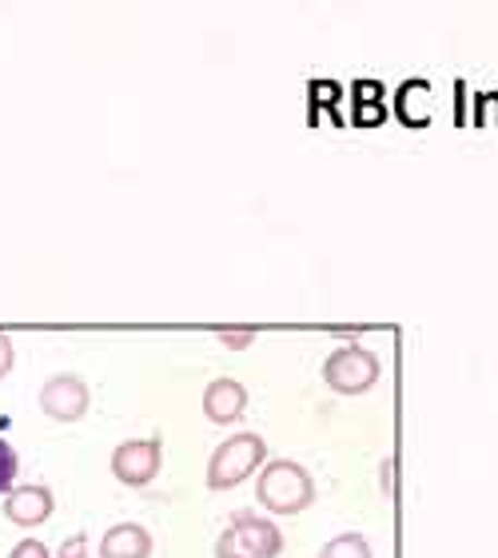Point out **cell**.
<instances>
[{
	"label": "cell",
	"mask_w": 498,
	"mask_h": 558,
	"mask_svg": "<svg viewBox=\"0 0 498 558\" xmlns=\"http://www.w3.org/2000/svg\"><path fill=\"white\" fill-rule=\"evenodd\" d=\"M255 499L271 514H300L303 507H312L315 483L307 475V466H300L295 459H276V463H267L259 471Z\"/></svg>",
	"instance_id": "cell-1"
},
{
	"label": "cell",
	"mask_w": 498,
	"mask_h": 558,
	"mask_svg": "<svg viewBox=\"0 0 498 558\" xmlns=\"http://www.w3.org/2000/svg\"><path fill=\"white\" fill-rule=\"evenodd\" d=\"M267 442L264 435H232L220 442L208 459V487L211 490H232L240 487L247 475H255V466H264Z\"/></svg>",
	"instance_id": "cell-2"
},
{
	"label": "cell",
	"mask_w": 498,
	"mask_h": 558,
	"mask_svg": "<svg viewBox=\"0 0 498 558\" xmlns=\"http://www.w3.org/2000/svg\"><path fill=\"white\" fill-rule=\"evenodd\" d=\"M283 535L271 519L259 514H240L216 543V558H279Z\"/></svg>",
	"instance_id": "cell-3"
},
{
	"label": "cell",
	"mask_w": 498,
	"mask_h": 558,
	"mask_svg": "<svg viewBox=\"0 0 498 558\" xmlns=\"http://www.w3.org/2000/svg\"><path fill=\"white\" fill-rule=\"evenodd\" d=\"M379 375H382V363L367 348H360V343L331 351L324 363V384L336 396H363V391H372L379 384Z\"/></svg>",
	"instance_id": "cell-4"
},
{
	"label": "cell",
	"mask_w": 498,
	"mask_h": 558,
	"mask_svg": "<svg viewBox=\"0 0 498 558\" xmlns=\"http://www.w3.org/2000/svg\"><path fill=\"white\" fill-rule=\"evenodd\" d=\"M163 466V442L160 439H132L120 442L112 451V475L127 487H148Z\"/></svg>",
	"instance_id": "cell-5"
},
{
	"label": "cell",
	"mask_w": 498,
	"mask_h": 558,
	"mask_svg": "<svg viewBox=\"0 0 498 558\" xmlns=\"http://www.w3.org/2000/svg\"><path fill=\"white\" fill-rule=\"evenodd\" d=\"M88 384L76 379V375H52L45 387H40V411L57 423H76V418L88 415Z\"/></svg>",
	"instance_id": "cell-6"
},
{
	"label": "cell",
	"mask_w": 498,
	"mask_h": 558,
	"mask_svg": "<svg viewBox=\"0 0 498 558\" xmlns=\"http://www.w3.org/2000/svg\"><path fill=\"white\" fill-rule=\"evenodd\" d=\"M52 511H57V499L48 487H16L4 499V519L16 526H40L52 519Z\"/></svg>",
	"instance_id": "cell-7"
},
{
	"label": "cell",
	"mask_w": 498,
	"mask_h": 558,
	"mask_svg": "<svg viewBox=\"0 0 498 558\" xmlns=\"http://www.w3.org/2000/svg\"><path fill=\"white\" fill-rule=\"evenodd\" d=\"M247 408V387L235 384V379H211L208 391H204V415L216 423V427H228L244 415Z\"/></svg>",
	"instance_id": "cell-8"
},
{
	"label": "cell",
	"mask_w": 498,
	"mask_h": 558,
	"mask_svg": "<svg viewBox=\"0 0 498 558\" xmlns=\"http://www.w3.org/2000/svg\"><path fill=\"white\" fill-rule=\"evenodd\" d=\"M100 558H151V535L139 523H117L100 538Z\"/></svg>",
	"instance_id": "cell-9"
},
{
	"label": "cell",
	"mask_w": 498,
	"mask_h": 558,
	"mask_svg": "<svg viewBox=\"0 0 498 558\" xmlns=\"http://www.w3.org/2000/svg\"><path fill=\"white\" fill-rule=\"evenodd\" d=\"M319 558H375V555H372V543H367V538L348 531V535H336L331 543H324Z\"/></svg>",
	"instance_id": "cell-10"
},
{
	"label": "cell",
	"mask_w": 498,
	"mask_h": 558,
	"mask_svg": "<svg viewBox=\"0 0 498 558\" xmlns=\"http://www.w3.org/2000/svg\"><path fill=\"white\" fill-rule=\"evenodd\" d=\"M216 339H220L223 348L247 351L255 343V331H252V327H244V331H240V327H223V331H216Z\"/></svg>",
	"instance_id": "cell-11"
},
{
	"label": "cell",
	"mask_w": 498,
	"mask_h": 558,
	"mask_svg": "<svg viewBox=\"0 0 498 558\" xmlns=\"http://www.w3.org/2000/svg\"><path fill=\"white\" fill-rule=\"evenodd\" d=\"M12 478H16V451L0 439V495L12 487Z\"/></svg>",
	"instance_id": "cell-12"
},
{
	"label": "cell",
	"mask_w": 498,
	"mask_h": 558,
	"mask_svg": "<svg viewBox=\"0 0 498 558\" xmlns=\"http://www.w3.org/2000/svg\"><path fill=\"white\" fill-rule=\"evenodd\" d=\"M9 558H52V555H48V547L40 538H24V543H16V547L9 550Z\"/></svg>",
	"instance_id": "cell-13"
},
{
	"label": "cell",
	"mask_w": 498,
	"mask_h": 558,
	"mask_svg": "<svg viewBox=\"0 0 498 558\" xmlns=\"http://www.w3.org/2000/svg\"><path fill=\"white\" fill-rule=\"evenodd\" d=\"M12 363H16V348H12V339L0 331V379L12 372Z\"/></svg>",
	"instance_id": "cell-14"
},
{
	"label": "cell",
	"mask_w": 498,
	"mask_h": 558,
	"mask_svg": "<svg viewBox=\"0 0 498 558\" xmlns=\"http://www.w3.org/2000/svg\"><path fill=\"white\" fill-rule=\"evenodd\" d=\"M60 558H88V543H84V535L69 538V543L60 547Z\"/></svg>",
	"instance_id": "cell-15"
}]
</instances>
